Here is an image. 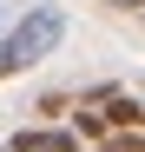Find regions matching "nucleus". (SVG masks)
I'll list each match as a JSON object with an SVG mask.
<instances>
[{"mask_svg":"<svg viewBox=\"0 0 145 152\" xmlns=\"http://www.w3.org/2000/svg\"><path fill=\"white\" fill-rule=\"evenodd\" d=\"M106 126H112V132H138V126H145V106L125 99V93H112L106 99Z\"/></svg>","mask_w":145,"mask_h":152,"instance_id":"nucleus-3","label":"nucleus"},{"mask_svg":"<svg viewBox=\"0 0 145 152\" xmlns=\"http://www.w3.org/2000/svg\"><path fill=\"white\" fill-rule=\"evenodd\" d=\"M72 132H79V139H99V145H106V132H112V126H106V113H79V119H72Z\"/></svg>","mask_w":145,"mask_h":152,"instance_id":"nucleus-5","label":"nucleus"},{"mask_svg":"<svg viewBox=\"0 0 145 152\" xmlns=\"http://www.w3.org/2000/svg\"><path fill=\"white\" fill-rule=\"evenodd\" d=\"M72 106H79V99H72V93H46V99H40V113L53 119V126H59V113H72Z\"/></svg>","mask_w":145,"mask_h":152,"instance_id":"nucleus-6","label":"nucleus"},{"mask_svg":"<svg viewBox=\"0 0 145 152\" xmlns=\"http://www.w3.org/2000/svg\"><path fill=\"white\" fill-rule=\"evenodd\" d=\"M59 40H66V13H59V7H33V13H27V20L13 27V46H20L27 60H40V53H53Z\"/></svg>","mask_w":145,"mask_h":152,"instance_id":"nucleus-1","label":"nucleus"},{"mask_svg":"<svg viewBox=\"0 0 145 152\" xmlns=\"http://www.w3.org/2000/svg\"><path fill=\"white\" fill-rule=\"evenodd\" d=\"M27 66H33V60L20 53V46H13V33H7V40H0V80H7V73H27Z\"/></svg>","mask_w":145,"mask_h":152,"instance_id":"nucleus-4","label":"nucleus"},{"mask_svg":"<svg viewBox=\"0 0 145 152\" xmlns=\"http://www.w3.org/2000/svg\"><path fill=\"white\" fill-rule=\"evenodd\" d=\"M99 152H145V139H138V132H106Z\"/></svg>","mask_w":145,"mask_h":152,"instance_id":"nucleus-7","label":"nucleus"},{"mask_svg":"<svg viewBox=\"0 0 145 152\" xmlns=\"http://www.w3.org/2000/svg\"><path fill=\"white\" fill-rule=\"evenodd\" d=\"M119 7H145V0H119Z\"/></svg>","mask_w":145,"mask_h":152,"instance_id":"nucleus-8","label":"nucleus"},{"mask_svg":"<svg viewBox=\"0 0 145 152\" xmlns=\"http://www.w3.org/2000/svg\"><path fill=\"white\" fill-rule=\"evenodd\" d=\"M7 152H79V132L72 126H33V132H13Z\"/></svg>","mask_w":145,"mask_h":152,"instance_id":"nucleus-2","label":"nucleus"},{"mask_svg":"<svg viewBox=\"0 0 145 152\" xmlns=\"http://www.w3.org/2000/svg\"><path fill=\"white\" fill-rule=\"evenodd\" d=\"M0 20H7V7H0Z\"/></svg>","mask_w":145,"mask_h":152,"instance_id":"nucleus-9","label":"nucleus"}]
</instances>
